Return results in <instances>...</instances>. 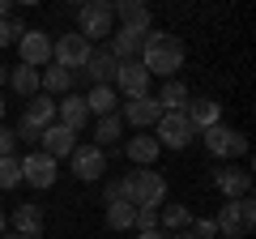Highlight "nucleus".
<instances>
[{
    "mask_svg": "<svg viewBox=\"0 0 256 239\" xmlns=\"http://www.w3.org/2000/svg\"><path fill=\"white\" fill-rule=\"evenodd\" d=\"M184 60H188V47H184L175 34H154V30H150L146 43H141V60L137 64L146 68L150 77H166V82H171V77L184 68Z\"/></svg>",
    "mask_w": 256,
    "mask_h": 239,
    "instance_id": "obj_1",
    "label": "nucleus"
},
{
    "mask_svg": "<svg viewBox=\"0 0 256 239\" xmlns=\"http://www.w3.org/2000/svg\"><path fill=\"white\" fill-rule=\"evenodd\" d=\"M120 192H124V201L128 205H150V210H158V205L166 201V180H162V171H150V166H141V171H132V175H124L120 180Z\"/></svg>",
    "mask_w": 256,
    "mask_h": 239,
    "instance_id": "obj_2",
    "label": "nucleus"
},
{
    "mask_svg": "<svg viewBox=\"0 0 256 239\" xmlns=\"http://www.w3.org/2000/svg\"><path fill=\"white\" fill-rule=\"evenodd\" d=\"M214 226H218V235H226V239H248L252 226H256V201L252 196H235V201L218 205Z\"/></svg>",
    "mask_w": 256,
    "mask_h": 239,
    "instance_id": "obj_3",
    "label": "nucleus"
},
{
    "mask_svg": "<svg viewBox=\"0 0 256 239\" xmlns=\"http://www.w3.org/2000/svg\"><path fill=\"white\" fill-rule=\"evenodd\" d=\"M77 34L86 38V43H98V38H111L116 34V13H111V0H90V4H82L77 9Z\"/></svg>",
    "mask_w": 256,
    "mask_h": 239,
    "instance_id": "obj_4",
    "label": "nucleus"
},
{
    "mask_svg": "<svg viewBox=\"0 0 256 239\" xmlns=\"http://www.w3.org/2000/svg\"><path fill=\"white\" fill-rule=\"evenodd\" d=\"M111 13H116V22H120V34L146 38L150 30H154V13H150V4H141V0H116Z\"/></svg>",
    "mask_w": 256,
    "mask_h": 239,
    "instance_id": "obj_5",
    "label": "nucleus"
},
{
    "mask_svg": "<svg viewBox=\"0 0 256 239\" xmlns=\"http://www.w3.org/2000/svg\"><path fill=\"white\" fill-rule=\"evenodd\" d=\"M90 52H94V47L86 43V38L77 34V30H68V34L52 38V64L68 68V73H77V68H86V60H90Z\"/></svg>",
    "mask_w": 256,
    "mask_h": 239,
    "instance_id": "obj_6",
    "label": "nucleus"
},
{
    "mask_svg": "<svg viewBox=\"0 0 256 239\" xmlns=\"http://www.w3.org/2000/svg\"><path fill=\"white\" fill-rule=\"evenodd\" d=\"M201 137H205V150H210L214 158H244L248 154V137L235 132V128H226V124H214Z\"/></svg>",
    "mask_w": 256,
    "mask_h": 239,
    "instance_id": "obj_7",
    "label": "nucleus"
},
{
    "mask_svg": "<svg viewBox=\"0 0 256 239\" xmlns=\"http://www.w3.org/2000/svg\"><path fill=\"white\" fill-rule=\"evenodd\" d=\"M68 162H73V175L82 180V184H94V180H102V171H107V150L90 146V141H77V150L68 154Z\"/></svg>",
    "mask_w": 256,
    "mask_h": 239,
    "instance_id": "obj_8",
    "label": "nucleus"
},
{
    "mask_svg": "<svg viewBox=\"0 0 256 239\" xmlns=\"http://www.w3.org/2000/svg\"><path fill=\"white\" fill-rule=\"evenodd\" d=\"M150 82H154V77H150L146 68L137 64V60H128V64L116 68V82H111V90H116L120 98L132 102V98H146V94H150Z\"/></svg>",
    "mask_w": 256,
    "mask_h": 239,
    "instance_id": "obj_9",
    "label": "nucleus"
},
{
    "mask_svg": "<svg viewBox=\"0 0 256 239\" xmlns=\"http://www.w3.org/2000/svg\"><path fill=\"white\" fill-rule=\"evenodd\" d=\"M56 175H60V162H56V158H47L43 150L22 158V184L38 188V192H47V188L56 184Z\"/></svg>",
    "mask_w": 256,
    "mask_h": 239,
    "instance_id": "obj_10",
    "label": "nucleus"
},
{
    "mask_svg": "<svg viewBox=\"0 0 256 239\" xmlns=\"http://www.w3.org/2000/svg\"><path fill=\"white\" fill-rule=\"evenodd\" d=\"M18 52H22V64L26 68H47L52 64V34L47 30H22Z\"/></svg>",
    "mask_w": 256,
    "mask_h": 239,
    "instance_id": "obj_11",
    "label": "nucleus"
},
{
    "mask_svg": "<svg viewBox=\"0 0 256 239\" xmlns=\"http://www.w3.org/2000/svg\"><path fill=\"white\" fill-rule=\"evenodd\" d=\"M154 128H158V132H154V141H158V146H166V150H184L192 137H196V132H192V124L184 120V111H166V116L158 120Z\"/></svg>",
    "mask_w": 256,
    "mask_h": 239,
    "instance_id": "obj_12",
    "label": "nucleus"
},
{
    "mask_svg": "<svg viewBox=\"0 0 256 239\" xmlns=\"http://www.w3.org/2000/svg\"><path fill=\"white\" fill-rule=\"evenodd\" d=\"M56 124H64L68 132H82L86 124H90L86 94H64V98H56Z\"/></svg>",
    "mask_w": 256,
    "mask_h": 239,
    "instance_id": "obj_13",
    "label": "nucleus"
},
{
    "mask_svg": "<svg viewBox=\"0 0 256 239\" xmlns=\"http://www.w3.org/2000/svg\"><path fill=\"white\" fill-rule=\"evenodd\" d=\"M38 146H43L47 158H56V162H60V158H68V154L77 150V132H68L64 124H47V128L38 132Z\"/></svg>",
    "mask_w": 256,
    "mask_h": 239,
    "instance_id": "obj_14",
    "label": "nucleus"
},
{
    "mask_svg": "<svg viewBox=\"0 0 256 239\" xmlns=\"http://www.w3.org/2000/svg\"><path fill=\"white\" fill-rule=\"evenodd\" d=\"M120 120H128L132 128H154L158 120H162V107H158V98H154V94H146V98H132V102H124Z\"/></svg>",
    "mask_w": 256,
    "mask_h": 239,
    "instance_id": "obj_15",
    "label": "nucleus"
},
{
    "mask_svg": "<svg viewBox=\"0 0 256 239\" xmlns=\"http://www.w3.org/2000/svg\"><path fill=\"white\" fill-rule=\"evenodd\" d=\"M184 120L192 124V132H205V128H214V124H222V102H214V98H188Z\"/></svg>",
    "mask_w": 256,
    "mask_h": 239,
    "instance_id": "obj_16",
    "label": "nucleus"
},
{
    "mask_svg": "<svg viewBox=\"0 0 256 239\" xmlns=\"http://www.w3.org/2000/svg\"><path fill=\"white\" fill-rule=\"evenodd\" d=\"M116 68H120V60H116V56H111L107 47H94L82 73L90 77V86H111V82H116Z\"/></svg>",
    "mask_w": 256,
    "mask_h": 239,
    "instance_id": "obj_17",
    "label": "nucleus"
},
{
    "mask_svg": "<svg viewBox=\"0 0 256 239\" xmlns=\"http://www.w3.org/2000/svg\"><path fill=\"white\" fill-rule=\"evenodd\" d=\"M214 184H218V192L226 196V201H235V196H252V175L239 171V166H222V171H214Z\"/></svg>",
    "mask_w": 256,
    "mask_h": 239,
    "instance_id": "obj_18",
    "label": "nucleus"
},
{
    "mask_svg": "<svg viewBox=\"0 0 256 239\" xmlns=\"http://www.w3.org/2000/svg\"><path fill=\"white\" fill-rule=\"evenodd\" d=\"M73 82H77V73H68V68H60V64L38 68V94H47V98H64V94H73Z\"/></svg>",
    "mask_w": 256,
    "mask_h": 239,
    "instance_id": "obj_19",
    "label": "nucleus"
},
{
    "mask_svg": "<svg viewBox=\"0 0 256 239\" xmlns=\"http://www.w3.org/2000/svg\"><path fill=\"white\" fill-rule=\"evenodd\" d=\"M22 124H26V128H34V132H43L47 124H56V98H47V94H34V98H26Z\"/></svg>",
    "mask_w": 256,
    "mask_h": 239,
    "instance_id": "obj_20",
    "label": "nucleus"
},
{
    "mask_svg": "<svg viewBox=\"0 0 256 239\" xmlns=\"http://www.w3.org/2000/svg\"><path fill=\"white\" fill-rule=\"evenodd\" d=\"M86 111H90V120L94 116H116L120 111V94L111 90V86H90V94H86Z\"/></svg>",
    "mask_w": 256,
    "mask_h": 239,
    "instance_id": "obj_21",
    "label": "nucleus"
},
{
    "mask_svg": "<svg viewBox=\"0 0 256 239\" xmlns=\"http://www.w3.org/2000/svg\"><path fill=\"white\" fill-rule=\"evenodd\" d=\"M13 230H18L22 239H38L43 235V210H38V205H18V210H13Z\"/></svg>",
    "mask_w": 256,
    "mask_h": 239,
    "instance_id": "obj_22",
    "label": "nucleus"
},
{
    "mask_svg": "<svg viewBox=\"0 0 256 239\" xmlns=\"http://www.w3.org/2000/svg\"><path fill=\"white\" fill-rule=\"evenodd\" d=\"M158 141L150 137V132H141V137H128V146H124V154H128V162H137V166H154V158H158Z\"/></svg>",
    "mask_w": 256,
    "mask_h": 239,
    "instance_id": "obj_23",
    "label": "nucleus"
},
{
    "mask_svg": "<svg viewBox=\"0 0 256 239\" xmlns=\"http://www.w3.org/2000/svg\"><path fill=\"white\" fill-rule=\"evenodd\" d=\"M154 98H158V107H162V116H166V111H184L192 94H188V86H184L180 77H171V82H162V90H158Z\"/></svg>",
    "mask_w": 256,
    "mask_h": 239,
    "instance_id": "obj_24",
    "label": "nucleus"
},
{
    "mask_svg": "<svg viewBox=\"0 0 256 239\" xmlns=\"http://www.w3.org/2000/svg\"><path fill=\"white\" fill-rule=\"evenodd\" d=\"M120 137H124V120H120V111H116V116H102L98 124H94V141H90V146L107 150V146H116Z\"/></svg>",
    "mask_w": 256,
    "mask_h": 239,
    "instance_id": "obj_25",
    "label": "nucleus"
},
{
    "mask_svg": "<svg viewBox=\"0 0 256 239\" xmlns=\"http://www.w3.org/2000/svg\"><path fill=\"white\" fill-rule=\"evenodd\" d=\"M141 43H146V38H132V34H111V43H107V52L116 56L120 64H128V60H141Z\"/></svg>",
    "mask_w": 256,
    "mask_h": 239,
    "instance_id": "obj_26",
    "label": "nucleus"
},
{
    "mask_svg": "<svg viewBox=\"0 0 256 239\" xmlns=\"http://www.w3.org/2000/svg\"><path fill=\"white\" fill-rule=\"evenodd\" d=\"M158 222H162L166 230H175V235H180V230L192 226V214L184 210V205H175V201H162V205H158Z\"/></svg>",
    "mask_w": 256,
    "mask_h": 239,
    "instance_id": "obj_27",
    "label": "nucleus"
},
{
    "mask_svg": "<svg viewBox=\"0 0 256 239\" xmlns=\"http://www.w3.org/2000/svg\"><path fill=\"white\" fill-rule=\"evenodd\" d=\"M9 86H13V94H22V98H34L38 94V68H26V64L9 68Z\"/></svg>",
    "mask_w": 256,
    "mask_h": 239,
    "instance_id": "obj_28",
    "label": "nucleus"
},
{
    "mask_svg": "<svg viewBox=\"0 0 256 239\" xmlns=\"http://www.w3.org/2000/svg\"><path fill=\"white\" fill-rule=\"evenodd\" d=\"M132 214H137V205H128V201L107 205V226L111 230H132Z\"/></svg>",
    "mask_w": 256,
    "mask_h": 239,
    "instance_id": "obj_29",
    "label": "nucleus"
},
{
    "mask_svg": "<svg viewBox=\"0 0 256 239\" xmlns=\"http://www.w3.org/2000/svg\"><path fill=\"white\" fill-rule=\"evenodd\" d=\"M22 184V158H0V192H13Z\"/></svg>",
    "mask_w": 256,
    "mask_h": 239,
    "instance_id": "obj_30",
    "label": "nucleus"
},
{
    "mask_svg": "<svg viewBox=\"0 0 256 239\" xmlns=\"http://www.w3.org/2000/svg\"><path fill=\"white\" fill-rule=\"evenodd\" d=\"M22 30H26V26H22L18 18H4V22H0V47H18Z\"/></svg>",
    "mask_w": 256,
    "mask_h": 239,
    "instance_id": "obj_31",
    "label": "nucleus"
},
{
    "mask_svg": "<svg viewBox=\"0 0 256 239\" xmlns=\"http://www.w3.org/2000/svg\"><path fill=\"white\" fill-rule=\"evenodd\" d=\"M132 226H137V230H158V210H150V205H141V210L132 214Z\"/></svg>",
    "mask_w": 256,
    "mask_h": 239,
    "instance_id": "obj_32",
    "label": "nucleus"
},
{
    "mask_svg": "<svg viewBox=\"0 0 256 239\" xmlns=\"http://www.w3.org/2000/svg\"><path fill=\"white\" fill-rule=\"evenodd\" d=\"M13 154H18V137H13V128L0 124V158H13Z\"/></svg>",
    "mask_w": 256,
    "mask_h": 239,
    "instance_id": "obj_33",
    "label": "nucleus"
},
{
    "mask_svg": "<svg viewBox=\"0 0 256 239\" xmlns=\"http://www.w3.org/2000/svg\"><path fill=\"white\" fill-rule=\"evenodd\" d=\"M188 235L192 239H214V235H218V226H214V218H196V226H192Z\"/></svg>",
    "mask_w": 256,
    "mask_h": 239,
    "instance_id": "obj_34",
    "label": "nucleus"
},
{
    "mask_svg": "<svg viewBox=\"0 0 256 239\" xmlns=\"http://www.w3.org/2000/svg\"><path fill=\"white\" fill-rule=\"evenodd\" d=\"M4 18H13V0H0V22Z\"/></svg>",
    "mask_w": 256,
    "mask_h": 239,
    "instance_id": "obj_35",
    "label": "nucleus"
},
{
    "mask_svg": "<svg viewBox=\"0 0 256 239\" xmlns=\"http://www.w3.org/2000/svg\"><path fill=\"white\" fill-rule=\"evenodd\" d=\"M137 239H166V235H162V230H141Z\"/></svg>",
    "mask_w": 256,
    "mask_h": 239,
    "instance_id": "obj_36",
    "label": "nucleus"
},
{
    "mask_svg": "<svg viewBox=\"0 0 256 239\" xmlns=\"http://www.w3.org/2000/svg\"><path fill=\"white\" fill-rule=\"evenodd\" d=\"M4 230H9V218H4V214H0V235H4Z\"/></svg>",
    "mask_w": 256,
    "mask_h": 239,
    "instance_id": "obj_37",
    "label": "nucleus"
},
{
    "mask_svg": "<svg viewBox=\"0 0 256 239\" xmlns=\"http://www.w3.org/2000/svg\"><path fill=\"white\" fill-rule=\"evenodd\" d=\"M0 239H22V235H18V230H4V235H0Z\"/></svg>",
    "mask_w": 256,
    "mask_h": 239,
    "instance_id": "obj_38",
    "label": "nucleus"
},
{
    "mask_svg": "<svg viewBox=\"0 0 256 239\" xmlns=\"http://www.w3.org/2000/svg\"><path fill=\"white\" fill-rule=\"evenodd\" d=\"M166 239H192V235H188V230H180V235H166Z\"/></svg>",
    "mask_w": 256,
    "mask_h": 239,
    "instance_id": "obj_39",
    "label": "nucleus"
},
{
    "mask_svg": "<svg viewBox=\"0 0 256 239\" xmlns=\"http://www.w3.org/2000/svg\"><path fill=\"white\" fill-rule=\"evenodd\" d=\"M0 120H4V98H0Z\"/></svg>",
    "mask_w": 256,
    "mask_h": 239,
    "instance_id": "obj_40",
    "label": "nucleus"
}]
</instances>
